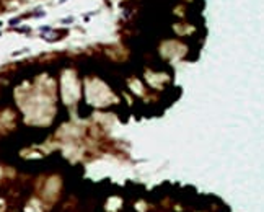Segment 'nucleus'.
Listing matches in <instances>:
<instances>
[{
  "mask_svg": "<svg viewBox=\"0 0 264 212\" xmlns=\"http://www.w3.org/2000/svg\"><path fill=\"white\" fill-rule=\"evenodd\" d=\"M0 26H2V21H0Z\"/></svg>",
  "mask_w": 264,
  "mask_h": 212,
  "instance_id": "nucleus-1",
  "label": "nucleus"
}]
</instances>
